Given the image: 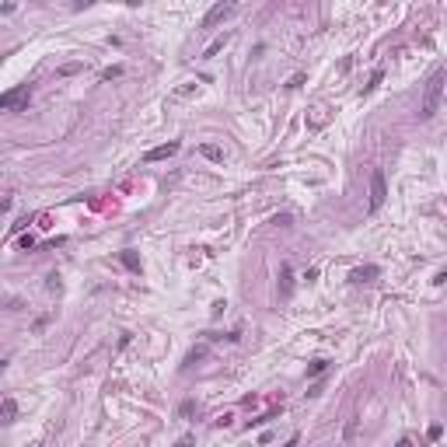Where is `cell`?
<instances>
[{"instance_id": "1", "label": "cell", "mask_w": 447, "mask_h": 447, "mask_svg": "<svg viewBox=\"0 0 447 447\" xmlns=\"http://www.w3.org/2000/svg\"><path fill=\"white\" fill-rule=\"evenodd\" d=\"M444 88H447V70H433L430 80H426V91H423V102H419V119H433L440 102H444Z\"/></svg>"}, {"instance_id": "2", "label": "cell", "mask_w": 447, "mask_h": 447, "mask_svg": "<svg viewBox=\"0 0 447 447\" xmlns=\"http://www.w3.org/2000/svg\"><path fill=\"white\" fill-rule=\"evenodd\" d=\"M384 199H388L384 175H381V172H374V175H371V210H381V206H384Z\"/></svg>"}, {"instance_id": "3", "label": "cell", "mask_w": 447, "mask_h": 447, "mask_svg": "<svg viewBox=\"0 0 447 447\" xmlns=\"http://www.w3.org/2000/svg\"><path fill=\"white\" fill-rule=\"evenodd\" d=\"M25 98H28V84L14 88V91H4V95H0V108H7V112H11V108H18Z\"/></svg>"}, {"instance_id": "4", "label": "cell", "mask_w": 447, "mask_h": 447, "mask_svg": "<svg viewBox=\"0 0 447 447\" xmlns=\"http://www.w3.org/2000/svg\"><path fill=\"white\" fill-rule=\"evenodd\" d=\"M175 154H178V140H172V143H161V147L147 150V154H143V161H150V165H154V161H165V157H175Z\"/></svg>"}, {"instance_id": "5", "label": "cell", "mask_w": 447, "mask_h": 447, "mask_svg": "<svg viewBox=\"0 0 447 447\" xmlns=\"http://www.w3.org/2000/svg\"><path fill=\"white\" fill-rule=\"evenodd\" d=\"M227 14H234V4H217V7H210L206 11V18H203V28H213L217 21H224Z\"/></svg>"}, {"instance_id": "6", "label": "cell", "mask_w": 447, "mask_h": 447, "mask_svg": "<svg viewBox=\"0 0 447 447\" xmlns=\"http://www.w3.org/2000/svg\"><path fill=\"white\" fill-rule=\"evenodd\" d=\"M227 42H231V32H224L220 38H213V42H210L206 49H203V56H206V60H210V56H217V53H220V49H224Z\"/></svg>"}, {"instance_id": "7", "label": "cell", "mask_w": 447, "mask_h": 447, "mask_svg": "<svg viewBox=\"0 0 447 447\" xmlns=\"http://www.w3.org/2000/svg\"><path fill=\"white\" fill-rule=\"evenodd\" d=\"M374 276H378V266H367V269H353V273H349V279H353V283H371Z\"/></svg>"}, {"instance_id": "8", "label": "cell", "mask_w": 447, "mask_h": 447, "mask_svg": "<svg viewBox=\"0 0 447 447\" xmlns=\"http://www.w3.org/2000/svg\"><path fill=\"white\" fill-rule=\"evenodd\" d=\"M199 154H203V157H210V161H224V150H220V147H213V143H203V147H199Z\"/></svg>"}, {"instance_id": "9", "label": "cell", "mask_w": 447, "mask_h": 447, "mask_svg": "<svg viewBox=\"0 0 447 447\" xmlns=\"http://www.w3.org/2000/svg\"><path fill=\"white\" fill-rule=\"evenodd\" d=\"M123 266H126L130 273H140V255H137V252H123Z\"/></svg>"}, {"instance_id": "10", "label": "cell", "mask_w": 447, "mask_h": 447, "mask_svg": "<svg viewBox=\"0 0 447 447\" xmlns=\"http://www.w3.org/2000/svg\"><path fill=\"white\" fill-rule=\"evenodd\" d=\"M14 416H18V402L4 398V423H14Z\"/></svg>"}, {"instance_id": "11", "label": "cell", "mask_w": 447, "mask_h": 447, "mask_svg": "<svg viewBox=\"0 0 447 447\" xmlns=\"http://www.w3.org/2000/svg\"><path fill=\"white\" fill-rule=\"evenodd\" d=\"M325 371H329V360H314L311 367H308V378H321Z\"/></svg>"}, {"instance_id": "12", "label": "cell", "mask_w": 447, "mask_h": 447, "mask_svg": "<svg viewBox=\"0 0 447 447\" xmlns=\"http://www.w3.org/2000/svg\"><path fill=\"white\" fill-rule=\"evenodd\" d=\"M381 77H384V73H381V70H374V77H371V84H363V95H371V91H374V88L381 84Z\"/></svg>"}, {"instance_id": "13", "label": "cell", "mask_w": 447, "mask_h": 447, "mask_svg": "<svg viewBox=\"0 0 447 447\" xmlns=\"http://www.w3.org/2000/svg\"><path fill=\"white\" fill-rule=\"evenodd\" d=\"M279 276H283V297H287V294H290V266H283Z\"/></svg>"}, {"instance_id": "14", "label": "cell", "mask_w": 447, "mask_h": 447, "mask_svg": "<svg viewBox=\"0 0 447 447\" xmlns=\"http://www.w3.org/2000/svg\"><path fill=\"white\" fill-rule=\"evenodd\" d=\"M203 353H206V346H199V349H192L189 356H185V367H192L196 360H203Z\"/></svg>"}, {"instance_id": "15", "label": "cell", "mask_w": 447, "mask_h": 447, "mask_svg": "<svg viewBox=\"0 0 447 447\" xmlns=\"http://www.w3.org/2000/svg\"><path fill=\"white\" fill-rule=\"evenodd\" d=\"M18 245L28 252V248H35V238H32V234H21V238H18Z\"/></svg>"}, {"instance_id": "16", "label": "cell", "mask_w": 447, "mask_h": 447, "mask_svg": "<svg viewBox=\"0 0 447 447\" xmlns=\"http://www.w3.org/2000/svg\"><path fill=\"white\" fill-rule=\"evenodd\" d=\"M119 73H123V67H108L102 77H105V80H112V77H119Z\"/></svg>"}, {"instance_id": "17", "label": "cell", "mask_w": 447, "mask_h": 447, "mask_svg": "<svg viewBox=\"0 0 447 447\" xmlns=\"http://www.w3.org/2000/svg\"><path fill=\"white\" fill-rule=\"evenodd\" d=\"M440 433H444V426H440V423H433V426H430V440H440Z\"/></svg>"}, {"instance_id": "18", "label": "cell", "mask_w": 447, "mask_h": 447, "mask_svg": "<svg viewBox=\"0 0 447 447\" xmlns=\"http://www.w3.org/2000/svg\"><path fill=\"white\" fill-rule=\"evenodd\" d=\"M273 224H279V227H290V213H279V217H276Z\"/></svg>"}, {"instance_id": "19", "label": "cell", "mask_w": 447, "mask_h": 447, "mask_svg": "<svg viewBox=\"0 0 447 447\" xmlns=\"http://www.w3.org/2000/svg\"><path fill=\"white\" fill-rule=\"evenodd\" d=\"M175 447H192V437H182V440H178Z\"/></svg>"}, {"instance_id": "20", "label": "cell", "mask_w": 447, "mask_h": 447, "mask_svg": "<svg viewBox=\"0 0 447 447\" xmlns=\"http://www.w3.org/2000/svg\"><path fill=\"white\" fill-rule=\"evenodd\" d=\"M395 447H413V440H409V437H402V440H398Z\"/></svg>"}, {"instance_id": "21", "label": "cell", "mask_w": 447, "mask_h": 447, "mask_svg": "<svg viewBox=\"0 0 447 447\" xmlns=\"http://www.w3.org/2000/svg\"><path fill=\"white\" fill-rule=\"evenodd\" d=\"M297 440H301V437H297V433H294V437H290V440H287V444H283V447H297Z\"/></svg>"}]
</instances>
